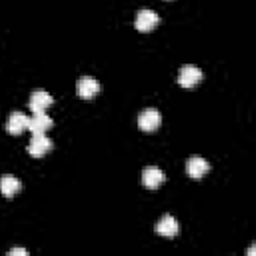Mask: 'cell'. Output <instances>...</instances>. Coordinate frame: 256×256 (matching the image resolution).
<instances>
[{"instance_id": "9", "label": "cell", "mask_w": 256, "mask_h": 256, "mask_svg": "<svg viewBox=\"0 0 256 256\" xmlns=\"http://www.w3.org/2000/svg\"><path fill=\"white\" fill-rule=\"evenodd\" d=\"M186 172H188V176H192V178L198 180V178H202L204 174L210 172V162L204 160V158H200V156H192L186 162Z\"/></svg>"}, {"instance_id": "3", "label": "cell", "mask_w": 256, "mask_h": 256, "mask_svg": "<svg viewBox=\"0 0 256 256\" xmlns=\"http://www.w3.org/2000/svg\"><path fill=\"white\" fill-rule=\"evenodd\" d=\"M160 122H162V118H160V112L156 108H146L138 116V128L142 132H154L160 126Z\"/></svg>"}, {"instance_id": "1", "label": "cell", "mask_w": 256, "mask_h": 256, "mask_svg": "<svg viewBox=\"0 0 256 256\" xmlns=\"http://www.w3.org/2000/svg\"><path fill=\"white\" fill-rule=\"evenodd\" d=\"M100 92V82L92 76H80L76 80V94L82 100H90Z\"/></svg>"}, {"instance_id": "8", "label": "cell", "mask_w": 256, "mask_h": 256, "mask_svg": "<svg viewBox=\"0 0 256 256\" xmlns=\"http://www.w3.org/2000/svg\"><path fill=\"white\" fill-rule=\"evenodd\" d=\"M164 180H166L164 172L160 168H156V166H148L142 172V184L146 188H150V190H156L160 184H164Z\"/></svg>"}, {"instance_id": "2", "label": "cell", "mask_w": 256, "mask_h": 256, "mask_svg": "<svg viewBox=\"0 0 256 256\" xmlns=\"http://www.w3.org/2000/svg\"><path fill=\"white\" fill-rule=\"evenodd\" d=\"M160 24V16L154 12V10H140L138 14H136V20H134V26H136V30H140V32H150V30H154L156 26Z\"/></svg>"}, {"instance_id": "6", "label": "cell", "mask_w": 256, "mask_h": 256, "mask_svg": "<svg viewBox=\"0 0 256 256\" xmlns=\"http://www.w3.org/2000/svg\"><path fill=\"white\" fill-rule=\"evenodd\" d=\"M202 80V70L196 66H184L178 74V84L182 88H192Z\"/></svg>"}, {"instance_id": "5", "label": "cell", "mask_w": 256, "mask_h": 256, "mask_svg": "<svg viewBox=\"0 0 256 256\" xmlns=\"http://www.w3.org/2000/svg\"><path fill=\"white\" fill-rule=\"evenodd\" d=\"M52 126H54V120L44 112H38L28 120V130L32 134H46Z\"/></svg>"}, {"instance_id": "10", "label": "cell", "mask_w": 256, "mask_h": 256, "mask_svg": "<svg viewBox=\"0 0 256 256\" xmlns=\"http://www.w3.org/2000/svg\"><path fill=\"white\" fill-rule=\"evenodd\" d=\"M28 116L26 114H22V112H12L10 114V118H8V122H6V130L10 132V134H14V136H18V134H22L24 130H28Z\"/></svg>"}, {"instance_id": "13", "label": "cell", "mask_w": 256, "mask_h": 256, "mask_svg": "<svg viewBox=\"0 0 256 256\" xmlns=\"http://www.w3.org/2000/svg\"><path fill=\"white\" fill-rule=\"evenodd\" d=\"M10 256H28V250H24V248H14V250H10Z\"/></svg>"}, {"instance_id": "7", "label": "cell", "mask_w": 256, "mask_h": 256, "mask_svg": "<svg viewBox=\"0 0 256 256\" xmlns=\"http://www.w3.org/2000/svg\"><path fill=\"white\" fill-rule=\"evenodd\" d=\"M52 102H54V98L46 90H34L30 96V110L34 114L44 112V110H48V106H52Z\"/></svg>"}, {"instance_id": "11", "label": "cell", "mask_w": 256, "mask_h": 256, "mask_svg": "<svg viewBox=\"0 0 256 256\" xmlns=\"http://www.w3.org/2000/svg\"><path fill=\"white\" fill-rule=\"evenodd\" d=\"M178 230H180V226H178L176 218H174V216H170V214L162 216V218H160V222L156 224V232H158L160 236H166V238L176 236V234H178Z\"/></svg>"}, {"instance_id": "12", "label": "cell", "mask_w": 256, "mask_h": 256, "mask_svg": "<svg viewBox=\"0 0 256 256\" xmlns=\"http://www.w3.org/2000/svg\"><path fill=\"white\" fill-rule=\"evenodd\" d=\"M20 188H22V182H20L16 176L6 174V176H2V178H0V192H2L6 198L16 196V194L20 192Z\"/></svg>"}, {"instance_id": "4", "label": "cell", "mask_w": 256, "mask_h": 256, "mask_svg": "<svg viewBox=\"0 0 256 256\" xmlns=\"http://www.w3.org/2000/svg\"><path fill=\"white\" fill-rule=\"evenodd\" d=\"M52 150V140L46 134H32V140L28 144V154L34 158H42Z\"/></svg>"}]
</instances>
